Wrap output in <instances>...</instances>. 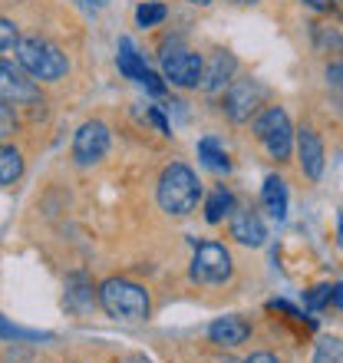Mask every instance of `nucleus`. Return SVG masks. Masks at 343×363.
<instances>
[{
  "instance_id": "obj_15",
  "label": "nucleus",
  "mask_w": 343,
  "mask_h": 363,
  "mask_svg": "<svg viewBox=\"0 0 343 363\" xmlns=\"http://www.w3.org/2000/svg\"><path fill=\"white\" fill-rule=\"evenodd\" d=\"M261 201H264L267 215L274 221H284L287 218V185L284 179H277V175H267L264 189H261Z\"/></svg>"
},
{
  "instance_id": "obj_1",
  "label": "nucleus",
  "mask_w": 343,
  "mask_h": 363,
  "mask_svg": "<svg viewBox=\"0 0 343 363\" xmlns=\"http://www.w3.org/2000/svg\"><path fill=\"white\" fill-rule=\"evenodd\" d=\"M198 199H201L198 175L181 162L165 165L162 179H159V205H162V211H169V215H189V211H195Z\"/></svg>"
},
{
  "instance_id": "obj_19",
  "label": "nucleus",
  "mask_w": 343,
  "mask_h": 363,
  "mask_svg": "<svg viewBox=\"0 0 343 363\" xmlns=\"http://www.w3.org/2000/svg\"><path fill=\"white\" fill-rule=\"evenodd\" d=\"M310 363H343L340 337H320L314 347V360Z\"/></svg>"
},
{
  "instance_id": "obj_27",
  "label": "nucleus",
  "mask_w": 343,
  "mask_h": 363,
  "mask_svg": "<svg viewBox=\"0 0 343 363\" xmlns=\"http://www.w3.org/2000/svg\"><path fill=\"white\" fill-rule=\"evenodd\" d=\"M327 79H330L334 86H340V63H334V67L327 69Z\"/></svg>"
},
{
  "instance_id": "obj_26",
  "label": "nucleus",
  "mask_w": 343,
  "mask_h": 363,
  "mask_svg": "<svg viewBox=\"0 0 343 363\" xmlns=\"http://www.w3.org/2000/svg\"><path fill=\"white\" fill-rule=\"evenodd\" d=\"M244 363H277V357L274 354H251Z\"/></svg>"
},
{
  "instance_id": "obj_18",
  "label": "nucleus",
  "mask_w": 343,
  "mask_h": 363,
  "mask_svg": "<svg viewBox=\"0 0 343 363\" xmlns=\"http://www.w3.org/2000/svg\"><path fill=\"white\" fill-rule=\"evenodd\" d=\"M198 155H201V162L208 165V169H215V172H228V169H231L228 152H225L215 139H201V143H198Z\"/></svg>"
},
{
  "instance_id": "obj_14",
  "label": "nucleus",
  "mask_w": 343,
  "mask_h": 363,
  "mask_svg": "<svg viewBox=\"0 0 343 363\" xmlns=\"http://www.w3.org/2000/svg\"><path fill=\"white\" fill-rule=\"evenodd\" d=\"M116 63H119V73H123L125 79H135V83H142L145 73H149L142 53L135 50V43L129 37L119 40V57H116Z\"/></svg>"
},
{
  "instance_id": "obj_17",
  "label": "nucleus",
  "mask_w": 343,
  "mask_h": 363,
  "mask_svg": "<svg viewBox=\"0 0 343 363\" xmlns=\"http://www.w3.org/2000/svg\"><path fill=\"white\" fill-rule=\"evenodd\" d=\"M23 175V155L13 145H0V185H13Z\"/></svg>"
},
{
  "instance_id": "obj_29",
  "label": "nucleus",
  "mask_w": 343,
  "mask_h": 363,
  "mask_svg": "<svg viewBox=\"0 0 343 363\" xmlns=\"http://www.w3.org/2000/svg\"><path fill=\"white\" fill-rule=\"evenodd\" d=\"M189 4H195V7H208L211 0H189Z\"/></svg>"
},
{
  "instance_id": "obj_12",
  "label": "nucleus",
  "mask_w": 343,
  "mask_h": 363,
  "mask_svg": "<svg viewBox=\"0 0 343 363\" xmlns=\"http://www.w3.org/2000/svg\"><path fill=\"white\" fill-rule=\"evenodd\" d=\"M297 155H300V165H304V172L310 175V179H320L324 175V143L317 139L314 129H300L297 133Z\"/></svg>"
},
{
  "instance_id": "obj_2",
  "label": "nucleus",
  "mask_w": 343,
  "mask_h": 363,
  "mask_svg": "<svg viewBox=\"0 0 343 363\" xmlns=\"http://www.w3.org/2000/svg\"><path fill=\"white\" fill-rule=\"evenodd\" d=\"M99 304L116 320H145L149 317V294L142 284L125 281V277H109L99 287Z\"/></svg>"
},
{
  "instance_id": "obj_4",
  "label": "nucleus",
  "mask_w": 343,
  "mask_h": 363,
  "mask_svg": "<svg viewBox=\"0 0 343 363\" xmlns=\"http://www.w3.org/2000/svg\"><path fill=\"white\" fill-rule=\"evenodd\" d=\"M254 133L264 143L267 152H271V159H287L291 149H294V129H291V119H287V113L281 106H267L264 113L257 116Z\"/></svg>"
},
{
  "instance_id": "obj_23",
  "label": "nucleus",
  "mask_w": 343,
  "mask_h": 363,
  "mask_svg": "<svg viewBox=\"0 0 343 363\" xmlns=\"http://www.w3.org/2000/svg\"><path fill=\"white\" fill-rule=\"evenodd\" d=\"M17 27L10 23V20H4L0 17V53H7V50H13L17 47Z\"/></svg>"
},
{
  "instance_id": "obj_28",
  "label": "nucleus",
  "mask_w": 343,
  "mask_h": 363,
  "mask_svg": "<svg viewBox=\"0 0 343 363\" xmlns=\"http://www.w3.org/2000/svg\"><path fill=\"white\" fill-rule=\"evenodd\" d=\"M304 4H310L314 10H330V0H304Z\"/></svg>"
},
{
  "instance_id": "obj_7",
  "label": "nucleus",
  "mask_w": 343,
  "mask_h": 363,
  "mask_svg": "<svg viewBox=\"0 0 343 363\" xmlns=\"http://www.w3.org/2000/svg\"><path fill=\"white\" fill-rule=\"evenodd\" d=\"M261 96H264V89L254 79H231L228 96H225V113L231 116V123H248L261 103Z\"/></svg>"
},
{
  "instance_id": "obj_20",
  "label": "nucleus",
  "mask_w": 343,
  "mask_h": 363,
  "mask_svg": "<svg viewBox=\"0 0 343 363\" xmlns=\"http://www.w3.org/2000/svg\"><path fill=\"white\" fill-rule=\"evenodd\" d=\"M165 17H169L165 4H155V0H145L142 7L135 10V23H139V27H159Z\"/></svg>"
},
{
  "instance_id": "obj_24",
  "label": "nucleus",
  "mask_w": 343,
  "mask_h": 363,
  "mask_svg": "<svg viewBox=\"0 0 343 363\" xmlns=\"http://www.w3.org/2000/svg\"><path fill=\"white\" fill-rule=\"evenodd\" d=\"M327 297H330V287H314V294L307 297V304H310V307H314V311H317V307L324 304Z\"/></svg>"
},
{
  "instance_id": "obj_11",
  "label": "nucleus",
  "mask_w": 343,
  "mask_h": 363,
  "mask_svg": "<svg viewBox=\"0 0 343 363\" xmlns=\"http://www.w3.org/2000/svg\"><path fill=\"white\" fill-rule=\"evenodd\" d=\"M231 238H238L241 245H251V248H261L267 238V228L261 215L251 208H238L231 215Z\"/></svg>"
},
{
  "instance_id": "obj_6",
  "label": "nucleus",
  "mask_w": 343,
  "mask_h": 363,
  "mask_svg": "<svg viewBox=\"0 0 343 363\" xmlns=\"http://www.w3.org/2000/svg\"><path fill=\"white\" fill-rule=\"evenodd\" d=\"M162 73L172 86L195 89L201 79V57L191 53V50L175 47V50H169V53H162Z\"/></svg>"
},
{
  "instance_id": "obj_3",
  "label": "nucleus",
  "mask_w": 343,
  "mask_h": 363,
  "mask_svg": "<svg viewBox=\"0 0 343 363\" xmlns=\"http://www.w3.org/2000/svg\"><path fill=\"white\" fill-rule=\"evenodd\" d=\"M17 60L20 67L27 69L33 79H43V83H57V79L67 77V53L60 47H53V43H47V40L40 37H23L17 40Z\"/></svg>"
},
{
  "instance_id": "obj_21",
  "label": "nucleus",
  "mask_w": 343,
  "mask_h": 363,
  "mask_svg": "<svg viewBox=\"0 0 343 363\" xmlns=\"http://www.w3.org/2000/svg\"><path fill=\"white\" fill-rule=\"evenodd\" d=\"M40 337L47 334H37V330H20L7 320V317H0V340H40Z\"/></svg>"
},
{
  "instance_id": "obj_10",
  "label": "nucleus",
  "mask_w": 343,
  "mask_h": 363,
  "mask_svg": "<svg viewBox=\"0 0 343 363\" xmlns=\"http://www.w3.org/2000/svg\"><path fill=\"white\" fill-rule=\"evenodd\" d=\"M235 69H238V60L231 57V53H225V50H218V53H215L208 63H201L198 86L205 89V93H218V89H225L231 83Z\"/></svg>"
},
{
  "instance_id": "obj_5",
  "label": "nucleus",
  "mask_w": 343,
  "mask_h": 363,
  "mask_svg": "<svg viewBox=\"0 0 343 363\" xmlns=\"http://www.w3.org/2000/svg\"><path fill=\"white\" fill-rule=\"evenodd\" d=\"M191 281L195 284H225L231 277V255L225 245H215V241H205L195 248V258H191Z\"/></svg>"
},
{
  "instance_id": "obj_31",
  "label": "nucleus",
  "mask_w": 343,
  "mask_h": 363,
  "mask_svg": "<svg viewBox=\"0 0 343 363\" xmlns=\"http://www.w3.org/2000/svg\"><path fill=\"white\" fill-rule=\"evenodd\" d=\"M231 4H254V0H231Z\"/></svg>"
},
{
  "instance_id": "obj_9",
  "label": "nucleus",
  "mask_w": 343,
  "mask_h": 363,
  "mask_svg": "<svg viewBox=\"0 0 343 363\" xmlns=\"http://www.w3.org/2000/svg\"><path fill=\"white\" fill-rule=\"evenodd\" d=\"M0 99L10 106H23V103H37L40 99V86L33 79H27L23 73L10 67V63H0Z\"/></svg>"
},
{
  "instance_id": "obj_30",
  "label": "nucleus",
  "mask_w": 343,
  "mask_h": 363,
  "mask_svg": "<svg viewBox=\"0 0 343 363\" xmlns=\"http://www.w3.org/2000/svg\"><path fill=\"white\" fill-rule=\"evenodd\" d=\"M93 4H96V7H106V4H109V0H93Z\"/></svg>"
},
{
  "instance_id": "obj_16",
  "label": "nucleus",
  "mask_w": 343,
  "mask_h": 363,
  "mask_svg": "<svg viewBox=\"0 0 343 363\" xmlns=\"http://www.w3.org/2000/svg\"><path fill=\"white\" fill-rule=\"evenodd\" d=\"M231 211H235V199H231V191L225 189V185H218V189L208 195V201H205V218H208L211 225H218Z\"/></svg>"
},
{
  "instance_id": "obj_32",
  "label": "nucleus",
  "mask_w": 343,
  "mask_h": 363,
  "mask_svg": "<svg viewBox=\"0 0 343 363\" xmlns=\"http://www.w3.org/2000/svg\"><path fill=\"white\" fill-rule=\"evenodd\" d=\"M83 4H89V0H83Z\"/></svg>"
},
{
  "instance_id": "obj_8",
  "label": "nucleus",
  "mask_w": 343,
  "mask_h": 363,
  "mask_svg": "<svg viewBox=\"0 0 343 363\" xmlns=\"http://www.w3.org/2000/svg\"><path fill=\"white\" fill-rule=\"evenodd\" d=\"M109 152V129L103 123H83L79 125L77 139H73V159L79 165H93Z\"/></svg>"
},
{
  "instance_id": "obj_13",
  "label": "nucleus",
  "mask_w": 343,
  "mask_h": 363,
  "mask_svg": "<svg viewBox=\"0 0 343 363\" xmlns=\"http://www.w3.org/2000/svg\"><path fill=\"white\" fill-rule=\"evenodd\" d=\"M208 337H211V344H218V347H238L251 337V324L244 317H218L208 327Z\"/></svg>"
},
{
  "instance_id": "obj_22",
  "label": "nucleus",
  "mask_w": 343,
  "mask_h": 363,
  "mask_svg": "<svg viewBox=\"0 0 343 363\" xmlns=\"http://www.w3.org/2000/svg\"><path fill=\"white\" fill-rule=\"evenodd\" d=\"M17 133V116H13V106L0 99V139Z\"/></svg>"
},
{
  "instance_id": "obj_25",
  "label": "nucleus",
  "mask_w": 343,
  "mask_h": 363,
  "mask_svg": "<svg viewBox=\"0 0 343 363\" xmlns=\"http://www.w3.org/2000/svg\"><path fill=\"white\" fill-rule=\"evenodd\" d=\"M149 119H152V123H155V129H159V133H162V135H172L169 123H165V116L159 113V109H149Z\"/></svg>"
}]
</instances>
